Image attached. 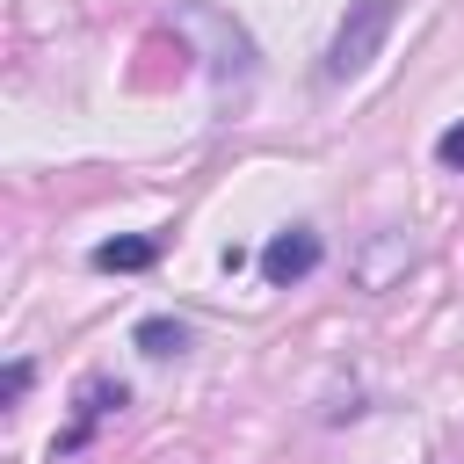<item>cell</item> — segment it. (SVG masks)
Here are the masks:
<instances>
[{"mask_svg": "<svg viewBox=\"0 0 464 464\" xmlns=\"http://www.w3.org/2000/svg\"><path fill=\"white\" fill-rule=\"evenodd\" d=\"M399 7H406V0H348V14L334 22V44H326V65H319V72H326L334 87H341V80H362V72L377 65Z\"/></svg>", "mask_w": 464, "mask_h": 464, "instance_id": "1", "label": "cell"}, {"mask_svg": "<svg viewBox=\"0 0 464 464\" xmlns=\"http://www.w3.org/2000/svg\"><path fill=\"white\" fill-rule=\"evenodd\" d=\"M181 29H188V36H210V72H218V80H246V72H254V36H246L232 14H218V7L196 0V7H181Z\"/></svg>", "mask_w": 464, "mask_h": 464, "instance_id": "2", "label": "cell"}, {"mask_svg": "<svg viewBox=\"0 0 464 464\" xmlns=\"http://www.w3.org/2000/svg\"><path fill=\"white\" fill-rule=\"evenodd\" d=\"M319 261H326V239H319L312 225H283V232L261 246V283H268V290H290V283H304Z\"/></svg>", "mask_w": 464, "mask_h": 464, "instance_id": "3", "label": "cell"}, {"mask_svg": "<svg viewBox=\"0 0 464 464\" xmlns=\"http://www.w3.org/2000/svg\"><path fill=\"white\" fill-rule=\"evenodd\" d=\"M123 399H130V392H123L116 377H87V384H80V420L58 435V450H80V442L94 435V420H102V413H123Z\"/></svg>", "mask_w": 464, "mask_h": 464, "instance_id": "4", "label": "cell"}, {"mask_svg": "<svg viewBox=\"0 0 464 464\" xmlns=\"http://www.w3.org/2000/svg\"><path fill=\"white\" fill-rule=\"evenodd\" d=\"M87 261H94L102 276H138V268H152V261H160V239H152V232H130V239H102Z\"/></svg>", "mask_w": 464, "mask_h": 464, "instance_id": "5", "label": "cell"}, {"mask_svg": "<svg viewBox=\"0 0 464 464\" xmlns=\"http://www.w3.org/2000/svg\"><path fill=\"white\" fill-rule=\"evenodd\" d=\"M130 341H138V355H152V362H167V355H188V326H181V319H167V312L138 319V326H130Z\"/></svg>", "mask_w": 464, "mask_h": 464, "instance_id": "6", "label": "cell"}, {"mask_svg": "<svg viewBox=\"0 0 464 464\" xmlns=\"http://www.w3.org/2000/svg\"><path fill=\"white\" fill-rule=\"evenodd\" d=\"M29 377H36V370H29V355H14V362H7V377H0V406H22V399H29Z\"/></svg>", "mask_w": 464, "mask_h": 464, "instance_id": "7", "label": "cell"}, {"mask_svg": "<svg viewBox=\"0 0 464 464\" xmlns=\"http://www.w3.org/2000/svg\"><path fill=\"white\" fill-rule=\"evenodd\" d=\"M435 160H442L450 174H464V123H450V130L435 138Z\"/></svg>", "mask_w": 464, "mask_h": 464, "instance_id": "8", "label": "cell"}]
</instances>
